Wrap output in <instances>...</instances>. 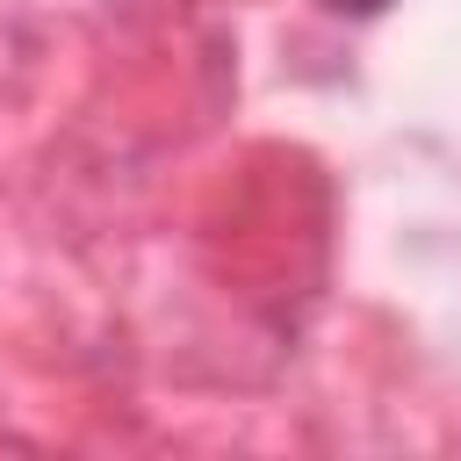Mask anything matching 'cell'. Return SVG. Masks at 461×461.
<instances>
[{
	"instance_id": "6da1fadb",
	"label": "cell",
	"mask_w": 461,
	"mask_h": 461,
	"mask_svg": "<svg viewBox=\"0 0 461 461\" xmlns=\"http://www.w3.org/2000/svg\"><path fill=\"white\" fill-rule=\"evenodd\" d=\"M324 7H331V14H382L389 0H324Z\"/></svg>"
}]
</instances>
